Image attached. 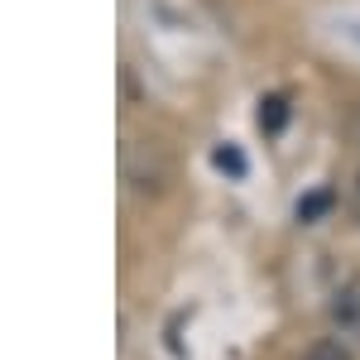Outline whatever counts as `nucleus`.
Instances as JSON below:
<instances>
[{
  "label": "nucleus",
  "instance_id": "4",
  "mask_svg": "<svg viewBox=\"0 0 360 360\" xmlns=\"http://www.w3.org/2000/svg\"><path fill=\"white\" fill-rule=\"evenodd\" d=\"M327 207H332V193H312L307 202H298V221H317Z\"/></svg>",
  "mask_w": 360,
  "mask_h": 360
},
{
  "label": "nucleus",
  "instance_id": "3",
  "mask_svg": "<svg viewBox=\"0 0 360 360\" xmlns=\"http://www.w3.org/2000/svg\"><path fill=\"white\" fill-rule=\"evenodd\" d=\"M303 360H356L341 341H317V346H307V356Z\"/></svg>",
  "mask_w": 360,
  "mask_h": 360
},
{
  "label": "nucleus",
  "instance_id": "6",
  "mask_svg": "<svg viewBox=\"0 0 360 360\" xmlns=\"http://www.w3.org/2000/svg\"><path fill=\"white\" fill-rule=\"evenodd\" d=\"M351 207H356V217H360V178H356V193H351Z\"/></svg>",
  "mask_w": 360,
  "mask_h": 360
},
{
  "label": "nucleus",
  "instance_id": "2",
  "mask_svg": "<svg viewBox=\"0 0 360 360\" xmlns=\"http://www.w3.org/2000/svg\"><path fill=\"white\" fill-rule=\"evenodd\" d=\"M283 120H288V96H264L259 101V130L274 135V130H283Z\"/></svg>",
  "mask_w": 360,
  "mask_h": 360
},
{
  "label": "nucleus",
  "instance_id": "5",
  "mask_svg": "<svg viewBox=\"0 0 360 360\" xmlns=\"http://www.w3.org/2000/svg\"><path fill=\"white\" fill-rule=\"evenodd\" d=\"M217 168H226V173H236V178H240V173H245L240 149H231V144H226V149H217Z\"/></svg>",
  "mask_w": 360,
  "mask_h": 360
},
{
  "label": "nucleus",
  "instance_id": "1",
  "mask_svg": "<svg viewBox=\"0 0 360 360\" xmlns=\"http://www.w3.org/2000/svg\"><path fill=\"white\" fill-rule=\"evenodd\" d=\"M327 312H332V327H336V332L351 336V341H360V274H351V278H341V283H336Z\"/></svg>",
  "mask_w": 360,
  "mask_h": 360
}]
</instances>
